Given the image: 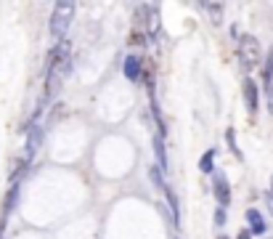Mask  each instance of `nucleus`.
Segmentation results:
<instances>
[{
    "instance_id": "nucleus-12",
    "label": "nucleus",
    "mask_w": 273,
    "mask_h": 239,
    "mask_svg": "<svg viewBox=\"0 0 273 239\" xmlns=\"http://www.w3.org/2000/svg\"><path fill=\"white\" fill-rule=\"evenodd\" d=\"M146 11H149V32L157 35L159 32V8L151 3V6H146Z\"/></svg>"
},
{
    "instance_id": "nucleus-2",
    "label": "nucleus",
    "mask_w": 273,
    "mask_h": 239,
    "mask_svg": "<svg viewBox=\"0 0 273 239\" xmlns=\"http://www.w3.org/2000/svg\"><path fill=\"white\" fill-rule=\"evenodd\" d=\"M75 11H77L75 3H56L53 14H51V35H53L56 40H64L66 29L72 27Z\"/></svg>"
},
{
    "instance_id": "nucleus-17",
    "label": "nucleus",
    "mask_w": 273,
    "mask_h": 239,
    "mask_svg": "<svg viewBox=\"0 0 273 239\" xmlns=\"http://www.w3.org/2000/svg\"><path fill=\"white\" fill-rule=\"evenodd\" d=\"M225 138H228V146L233 149V154H236V157H242L239 146H236V136H233V130H228V133H225Z\"/></svg>"
},
{
    "instance_id": "nucleus-19",
    "label": "nucleus",
    "mask_w": 273,
    "mask_h": 239,
    "mask_svg": "<svg viewBox=\"0 0 273 239\" xmlns=\"http://www.w3.org/2000/svg\"><path fill=\"white\" fill-rule=\"evenodd\" d=\"M268 109L273 112V80L268 82Z\"/></svg>"
},
{
    "instance_id": "nucleus-11",
    "label": "nucleus",
    "mask_w": 273,
    "mask_h": 239,
    "mask_svg": "<svg viewBox=\"0 0 273 239\" xmlns=\"http://www.w3.org/2000/svg\"><path fill=\"white\" fill-rule=\"evenodd\" d=\"M204 11L210 14L212 24H220L223 21V3H204Z\"/></svg>"
},
{
    "instance_id": "nucleus-21",
    "label": "nucleus",
    "mask_w": 273,
    "mask_h": 239,
    "mask_svg": "<svg viewBox=\"0 0 273 239\" xmlns=\"http://www.w3.org/2000/svg\"><path fill=\"white\" fill-rule=\"evenodd\" d=\"M220 239H228V236H220Z\"/></svg>"
},
{
    "instance_id": "nucleus-3",
    "label": "nucleus",
    "mask_w": 273,
    "mask_h": 239,
    "mask_svg": "<svg viewBox=\"0 0 273 239\" xmlns=\"http://www.w3.org/2000/svg\"><path fill=\"white\" fill-rule=\"evenodd\" d=\"M239 62L252 69L260 64V43L257 38H252V35H244V38H239Z\"/></svg>"
},
{
    "instance_id": "nucleus-20",
    "label": "nucleus",
    "mask_w": 273,
    "mask_h": 239,
    "mask_svg": "<svg viewBox=\"0 0 273 239\" xmlns=\"http://www.w3.org/2000/svg\"><path fill=\"white\" fill-rule=\"evenodd\" d=\"M239 239H249V231H242V234H239Z\"/></svg>"
},
{
    "instance_id": "nucleus-22",
    "label": "nucleus",
    "mask_w": 273,
    "mask_h": 239,
    "mask_svg": "<svg viewBox=\"0 0 273 239\" xmlns=\"http://www.w3.org/2000/svg\"><path fill=\"white\" fill-rule=\"evenodd\" d=\"M270 194H273V189H270Z\"/></svg>"
},
{
    "instance_id": "nucleus-5",
    "label": "nucleus",
    "mask_w": 273,
    "mask_h": 239,
    "mask_svg": "<svg viewBox=\"0 0 273 239\" xmlns=\"http://www.w3.org/2000/svg\"><path fill=\"white\" fill-rule=\"evenodd\" d=\"M40 143H43V128L35 125V128L29 130V141H27V162L32 160V154L40 149Z\"/></svg>"
},
{
    "instance_id": "nucleus-16",
    "label": "nucleus",
    "mask_w": 273,
    "mask_h": 239,
    "mask_svg": "<svg viewBox=\"0 0 273 239\" xmlns=\"http://www.w3.org/2000/svg\"><path fill=\"white\" fill-rule=\"evenodd\" d=\"M263 75H265V82H270V80H273V48H270V53H268V62H265Z\"/></svg>"
},
{
    "instance_id": "nucleus-4",
    "label": "nucleus",
    "mask_w": 273,
    "mask_h": 239,
    "mask_svg": "<svg viewBox=\"0 0 273 239\" xmlns=\"http://www.w3.org/2000/svg\"><path fill=\"white\" fill-rule=\"evenodd\" d=\"M212 189H215V199H218V205H220V207L228 205V202H231V189H228V181H225V175H223V173H218V175H215V186H212Z\"/></svg>"
},
{
    "instance_id": "nucleus-8",
    "label": "nucleus",
    "mask_w": 273,
    "mask_h": 239,
    "mask_svg": "<svg viewBox=\"0 0 273 239\" xmlns=\"http://www.w3.org/2000/svg\"><path fill=\"white\" fill-rule=\"evenodd\" d=\"M122 69H125V77H127V80H138V77H141V58L127 56Z\"/></svg>"
},
{
    "instance_id": "nucleus-23",
    "label": "nucleus",
    "mask_w": 273,
    "mask_h": 239,
    "mask_svg": "<svg viewBox=\"0 0 273 239\" xmlns=\"http://www.w3.org/2000/svg\"><path fill=\"white\" fill-rule=\"evenodd\" d=\"M0 239H3V236H0Z\"/></svg>"
},
{
    "instance_id": "nucleus-15",
    "label": "nucleus",
    "mask_w": 273,
    "mask_h": 239,
    "mask_svg": "<svg viewBox=\"0 0 273 239\" xmlns=\"http://www.w3.org/2000/svg\"><path fill=\"white\" fill-rule=\"evenodd\" d=\"M151 181H154V186H157L159 191H164V181H162V173H159V165H157V167H151Z\"/></svg>"
},
{
    "instance_id": "nucleus-18",
    "label": "nucleus",
    "mask_w": 273,
    "mask_h": 239,
    "mask_svg": "<svg viewBox=\"0 0 273 239\" xmlns=\"http://www.w3.org/2000/svg\"><path fill=\"white\" fill-rule=\"evenodd\" d=\"M223 223H225V210L220 207V210L215 213V226H223Z\"/></svg>"
},
{
    "instance_id": "nucleus-7",
    "label": "nucleus",
    "mask_w": 273,
    "mask_h": 239,
    "mask_svg": "<svg viewBox=\"0 0 273 239\" xmlns=\"http://www.w3.org/2000/svg\"><path fill=\"white\" fill-rule=\"evenodd\" d=\"M244 101H247L249 112L257 109V85H255V80H244Z\"/></svg>"
},
{
    "instance_id": "nucleus-1",
    "label": "nucleus",
    "mask_w": 273,
    "mask_h": 239,
    "mask_svg": "<svg viewBox=\"0 0 273 239\" xmlns=\"http://www.w3.org/2000/svg\"><path fill=\"white\" fill-rule=\"evenodd\" d=\"M69 72H72V45H69V40H58L53 45V51L48 53V75H45L43 104L51 101L53 96L61 91V85L69 77Z\"/></svg>"
},
{
    "instance_id": "nucleus-13",
    "label": "nucleus",
    "mask_w": 273,
    "mask_h": 239,
    "mask_svg": "<svg viewBox=\"0 0 273 239\" xmlns=\"http://www.w3.org/2000/svg\"><path fill=\"white\" fill-rule=\"evenodd\" d=\"M16 199H19V186H14L8 191V199H6V205H3V221L8 218V213L14 210V205H16Z\"/></svg>"
},
{
    "instance_id": "nucleus-10",
    "label": "nucleus",
    "mask_w": 273,
    "mask_h": 239,
    "mask_svg": "<svg viewBox=\"0 0 273 239\" xmlns=\"http://www.w3.org/2000/svg\"><path fill=\"white\" fill-rule=\"evenodd\" d=\"M164 197H167V202H170L173 221H175V223H181V207H178V199H175V194H173V189H170V186H164Z\"/></svg>"
},
{
    "instance_id": "nucleus-9",
    "label": "nucleus",
    "mask_w": 273,
    "mask_h": 239,
    "mask_svg": "<svg viewBox=\"0 0 273 239\" xmlns=\"http://www.w3.org/2000/svg\"><path fill=\"white\" fill-rule=\"evenodd\" d=\"M154 152H157V160H159V170L167 173V152H164V138L162 136H154Z\"/></svg>"
},
{
    "instance_id": "nucleus-6",
    "label": "nucleus",
    "mask_w": 273,
    "mask_h": 239,
    "mask_svg": "<svg viewBox=\"0 0 273 239\" xmlns=\"http://www.w3.org/2000/svg\"><path fill=\"white\" fill-rule=\"evenodd\" d=\"M247 221H249V226H252V231H249V234H255V236L265 234V221H263V215H260L257 210H247Z\"/></svg>"
},
{
    "instance_id": "nucleus-14",
    "label": "nucleus",
    "mask_w": 273,
    "mask_h": 239,
    "mask_svg": "<svg viewBox=\"0 0 273 239\" xmlns=\"http://www.w3.org/2000/svg\"><path fill=\"white\" fill-rule=\"evenodd\" d=\"M212 160H215V149H210L204 157L199 160V170L201 173H212V170H215V167H212Z\"/></svg>"
}]
</instances>
